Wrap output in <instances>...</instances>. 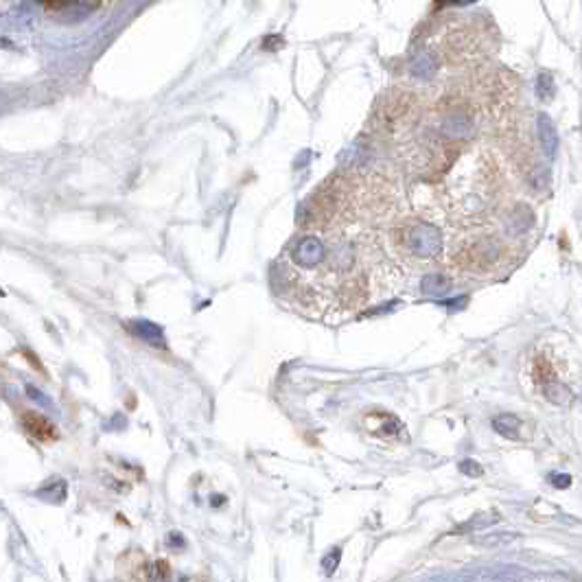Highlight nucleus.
Instances as JSON below:
<instances>
[{
  "label": "nucleus",
  "instance_id": "obj_4",
  "mask_svg": "<svg viewBox=\"0 0 582 582\" xmlns=\"http://www.w3.org/2000/svg\"><path fill=\"white\" fill-rule=\"evenodd\" d=\"M118 569H136L132 580H167L171 576L167 560H149L145 554L129 552L118 560Z\"/></svg>",
  "mask_w": 582,
  "mask_h": 582
},
{
  "label": "nucleus",
  "instance_id": "obj_5",
  "mask_svg": "<svg viewBox=\"0 0 582 582\" xmlns=\"http://www.w3.org/2000/svg\"><path fill=\"white\" fill-rule=\"evenodd\" d=\"M364 427L372 438H379L381 443H390V440H398L403 436V425L398 423V418L384 412L368 414L364 420Z\"/></svg>",
  "mask_w": 582,
  "mask_h": 582
},
{
  "label": "nucleus",
  "instance_id": "obj_7",
  "mask_svg": "<svg viewBox=\"0 0 582 582\" xmlns=\"http://www.w3.org/2000/svg\"><path fill=\"white\" fill-rule=\"evenodd\" d=\"M538 138H540V145H543V151L550 158H554L558 151V134H556V127L548 114L538 116Z\"/></svg>",
  "mask_w": 582,
  "mask_h": 582
},
{
  "label": "nucleus",
  "instance_id": "obj_3",
  "mask_svg": "<svg viewBox=\"0 0 582 582\" xmlns=\"http://www.w3.org/2000/svg\"><path fill=\"white\" fill-rule=\"evenodd\" d=\"M386 239H392L394 250L405 258H436L443 252V234L427 222H400L392 230L388 228Z\"/></svg>",
  "mask_w": 582,
  "mask_h": 582
},
{
  "label": "nucleus",
  "instance_id": "obj_13",
  "mask_svg": "<svg viewBox=\"0 0 582 582\" xmlns=\"http://www.w3.org/2000/svg\"><path fill=\"white\" fill-rule=\"evenodd\" d=\"M460 471L467 473V475H471V477L481 475V467L475 462V460H464V462H460Z\"/></svg>",
  "mask_w": 582,
  "mask_h": 582
},
{
  "label": "nucleus",
  "instance_id": "obj_9",
  "mask_svg": "<svg viewBox=\"0 0 582 582\" xmlns=\"http://www.w3.org/2000/svg\"><path fill=\"white\" fill-rule=\"evenodd\" d=\"M545 396L552 400V403H556V405H569L571 403V392H569V388H565L563 384H552V386H548L545 388Z\"/></svg>",
  "mask_w": 582,
  "mask_h": 582
},
{
  "label": "nucleus",
  "instance_id": "obj_12",
  "mask_svg": "<svg viewBox=\"0 0 582 582\" xmlns=\"http://www.w3.org/2000/svg\"><path fill=\"white\" fill-rule=\"evenodd\" d=\"M536 92H538V99H552L554 94V82L550 75H540L538 77V84H536Z\"/></svg>",
  "mask_w": 582,
  "mask_h": 582
},
{
  "label": "nucleus",
  "instance_id": "obj_11",
  "mask_svg": "<svg viewBox=\"0 0 582 582\" xmlns=\"http://www.w3.org/2000/svg\"><path fill=\"white\" fill-rule=\"evenodd\" d=\"M136 335H140L149 344H163V333H160L153 324L149 322H136Z\"/></svg>",
  "mask_w": 582,
  "mask_h": 582
},
{
  "label": "nucleus",
  "instance_id": "obj_8",
  "mask_svg": "<svg viewBox=\"0 0 582 582\" xmlns=\"http://www.w3.org/2000/svg\"><path fill=\"white\" fill-rule=\"evenodd\" d=\"M493 427L499 436H504L508 440H517L521 431V420L512 414H501L493 420Z\"/></svg>",
  "mask_w": 582,
  "mask_h": 582
},
{
  "label": "nucleus",
  "instance_id": "obj_10",
  "mask_svg": "<svg viewBox=\"0 0 582 582\" xmlns=\"http://www.w3.org/2000/svg\"><path fill=\"white\" fill-rule=\"evenodd\" d=\"M423 289H425L427 293H436V296L447 293V291H449V280H447L445 276H438V274L425 276V280H423Z\"/></svg>",
  "mask_w": 582,
  "mask_h": 582
},
{
  "label": "nucleus",
  "instance_id": "obj_2",
  "mask_svg": "<svg viewBox=\"0 0 582 582\" xmlns=\"http://www.w3.org/2000/svg\"><path fill=\"white\" fill-rule=\"evenodd\" d=\"M392 204L388 179L370 173H339L305 199L298 224L300 228H388Z\"/></svg>",
  "mask_w": 582,
  "mask_h": 582
},
{
  "label": "nucleus",
  "instance_id": "obj_6",
  "mask_svg": "<svg viewBox=\"0 0 582 582\" xmlns=\"http://www.w3.org/2000/svg\"><path fill=\"white\" fill-rule=\"evenodd\" d=\"M20 423H23L25 431L31 438H35L37 443L51 445V443H55V440L59 438L55 423H51V420L44 414H39V412H33V410L23 412V414H20Z\"/></svg>",
  "mask_w": 582,
  "mask_h": 582
},
{
  "label": "nucleus",
  "instance_id": "obj_1",
  "mask_svg": "<svg viewBox=\"0 0 582 582\" xmlns=\"http://www.w3.org/2000/svg\"><path fill=\"white\" fill-rule=\"evenodd\" d=\"M392 265L372 228H300L274 267L280 298L313 317L344 320L390 298Z\"/></svg>",
  "mask_w": 582,
  "mask_h": 582
},
{
  "label": "nucleus",
  "instance_id": "obj_14",
  "mask_svg": "<svg viewBox=\"0 0 582 582\" xmlns=\"http://www.w3.org/2000/svg\"><path fill=\"white\" fill-rule=\"evenodd\" d=\"M550 481H552V486H556V488H567V486L571 484V477H569V475H563V473H554V475L550 477Z\"/></svg>",
  "mask_w": 582,
  "mask_h": 582
}]
</instances>
